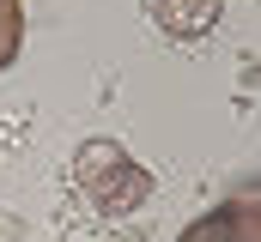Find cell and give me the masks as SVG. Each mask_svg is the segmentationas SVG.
I'll return each instance as SVG.
<instances>
[{
  "label": "cell",
  "mask_w": 261,
  "mask_h": 242,
  "mask_svg": "<svg viewBox=\"0 0 261 242\" xmlns=\"http://www.w3.org/2000/svg\"><path fill=\"white\" fill-rule=\"evenodd\" d=\"M73 188L85 194L91 212L103 218H128L152 200V170H140L116 139H85L73 152Z\"/></svg>",
  "instance_id": "1"
},
{
  "label": "cell",
  "mask_w": 261,
  "mask_h": 242,
  "mask_svg": "<svg viewBox=\"0 0 261 242\" xmlns=\"http://www.w3.org/2000/svg\"><path fill=\"white\" fill-rule=\"evenodd\" d=\"M176 242H261V206H255V188L249 194H231L225 206H213L206 218H195Z\"/></svg>",
  "instance_id": "2"
},
{
  "label": "cell",
  "mask_w": 261,
  "mask_h": 242,
  "mask_svg": "<svg viewBox=\"0 0 261 242\" xmlns=\"http://www.w3.org/2000/svg\"><path fill=\"white\" fill-rule=\"evenodd\" d=\"M219 0H152V24L164 31V37H182V43H195L206 37L213 24H219Z\"/></svg>",
  "instance_id": "3"
},
{
  "label": "cell",
  "mask_w": 261,
  "mask_h": 242,
  "mask_svg": "<svg viewBox=\"0 0 261 242\" xmlns=\"http://www.w3.org/2000/svg\"><path fill=\"white\" fill-rule=\"evenodd\" d=\"M18 43H24V0H0V73L18 60Z\"/></svg>",
  "instance_id": "4"
}]
</instances>
